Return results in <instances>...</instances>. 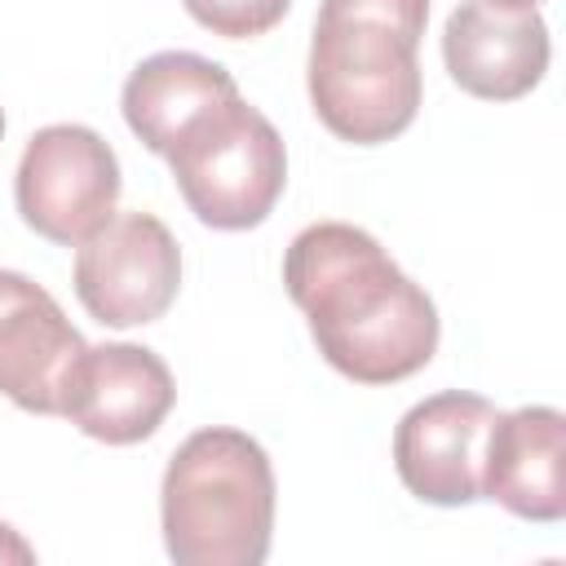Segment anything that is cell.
<instances>
[{
	"label": "cell",
	"mask_w": 566,
	"mask_h": 566,
	"mask_svg": "<svg viewBox=\"0 0 566 566\" xmlns=\"http://www.w3.org/2000/svg\"><path fill=\"white\" fill-rule=\"evenodd\" d=\"M164 159L186 208L212 230L261 226L287 186L279 128L239 93L203 111Z\"/></svg>",
	"instance_id": "4"
},
{
	"label": "cell",
	"mask_w": 566,
	"mask_h": 566,
	"mask_svg": "<svg viewBox=\"0 0 566 566\" xmlns=\"http://www.w3.org/2000/svg\"><path fill=\"white\" fill-rule=\"evenodd\" d=\"M283 283L318 354L354 385H394L438 354V310L398 261L349 221H314L283 252Z\"/></svg>",
	"instance_id": "1"
},
{
	"label": "cell",
	"mask_w": 566,
	"mask_h": 566,
	"mask_svg": "<svg viewBox=\"0 0 566 566\" xmlns=\"http://www.w3.org/2000/svg\"><path fill=\"white\" fill-rule=\"evenodd\" d=\"M164 548L177 566H261L274 535V469L243 429L190 433L159 486Z\"/></svg>",
	"instance_id": "3"
},
{
	"label": "cell",
	"mask_w": 566,
	"mask_h": 566,
	"mask_svg": "<svg viewBox=\"0 0 566 566\" xmlns=\"http://www.w3.org/2000/svg\"><path fill=\"white\" fill-rule=\"evenodd\" d=\"M429 0H323L310 35V102L323 128L354 146H380L420 111V35Z\"/></svg>",
	"instance_id": "2"
},
{
	"label": "cell",
	"mask_w": 566,
	"mask_h": 566,
	"mask_svg": "<svg viewBox=\"0 0 566 566\" xmlns=\"http://www.w3.org/2000/svg\"><path fill=\"white\" fill-rule=\"evenodd\" d=\"M186 13L221 35V40H252V35H265L283 22V13L292 9V0H181Z\"/></svg>",
	"instance_id": "13"
},
{
	"label": "cell",
	"mask_w": 566,
	"mask_h": 566,
	"mask_svg": "<svg viewBox=\"0 0 566 566\" xmlns=\"http://www.w3.org/2000/svg\"><path fill=\"white\" fill-rule=\"evenodd\" d=\"M53 292L18 270H0V394L31 416H62L66 385L84 358Z\"/></svg>",
	"instance_id": "8"
},
{
	"label": "cell",
	"mask_w": 566,
	"mask_h": 566,
	"mask_svg": "<svg viewBox=\"0 0 566 566\" xmlns=\"http://www.w3.org/2000/svg\"><path fill=\"white\" fill-rule=\"evenodd\" d=\"M0 137H4V111H0Z\"/></svg>",
	"instance_id": "16"
},
{
	"label": "cell",
	"mask_w": 566,
	"mask_h": 566,
	"mask_svg": "<svg viewBox=\"0 0 566 566\" xmlns=\"http://www.w3.org/2000/svg\"><path fill=\"white\" fill-rule=\"evenodd\" d=\"M482 500L526 522L566 517V416L557 407L495 416L482 455Z\"/></svg>",
	"instance_id": "11"
},
{
	"label": "cell",
	"mask_w": 566,
	"mask_h": 566,
	"mask_svg": "<svg viewBox=\"0 0 566 566\" xmlns=\"http://www.w3.org/2000/svg\"><path fill=\"white\" fill-rule=\"evenodd\" d=\"M177 287L181 248L150 212H111L75 252V296L102 327L164 318Z\"/></svg>",
	"instance_id": "6"
},
{
	"label": "cell",
	"mask_w": 566,
	"mask_h": 566,
	"mask_svg": "<svg viewBox=\"0 0 566 566\" xmlns=\"http://www.w3.org/2000/svg\"><path fill=\"white\" fill-rule=\"evenodd\" d=\"M172 402H177V385L168 363L146 345L111 340L84 349L66 385L62 416L80 433L106 447H133L164 424Z\"/></svg>",
	"instance_id": "9"
},
{
	"label": "cell",
	"mask_w": 566,
	"mask_h": 566,
	"mask_svg": "<svg viewBox=\"0 0 566 566\" xmlns=\"http://www.w3.org/2000/svg\"><path fill=\"white\" fill-rule=\"evenodd\" d=\"M0 562H18V566H31L35 562V548L9 522H0Z\"/></svg>",
	"instance_id": "14"
},
{
	"label": "cell",
	"mask_w": 566,
	"mask_h": 566,
	"mask_svg": "<svg viewBox=\"0 0 566 566\" xmlns=\"http://www.w3.org/2000/svg\"><path fill=\"white\" fill-rule=\"evenodd\" d=\"M119 159L102 133L84 124H49L31 133L13 199L18 217L49 243L80 248L119 203Z\"/></svg>",
	"instance_id": "5"
},
{
	"label": "cell",
	"mask_w": 566,
	"mask_h": 566,
	"mask_svg": "<svg viewBox=\"0 0 566 566\" xmlns=\"http://www.w3.org/2000/svg\"><path fill=\"white\" fill-rule=\"evenodd\" d=\"M495 416L491 398L464 389H442L416 402L394 429V469L402 486L438 509L482 500V455Z\"/></svg>",
	"instance_id": "7"
},
{
	"label": "cell",
	"mask_w": 566,
	"mask_h": 566,
	"mask_svg": "<svg viewBox=\"0 0 566 566\" xmlns=\"http://www.w3.org/2000/svg\"><path fill=\"white\" fill-rule=\"evenodd\" d=\"M234 93H239V84L221 62L186 53V49H164L133 66V75L124 80L119 106H124V124L133 128V137L146 150L168 155L172 142L203 111H212L217 102H226Z\"/></svg>",
	"instance_id": "12"
},
{
	"label": "cell",
	"mask_w": 566,
	"mask_h": 566,
	"mask_svg": "<svg viewBox=\"0 0 566 566\" xmlns=\"http://www.w3.org/2000/svg\"><path fill=\"white\" fill-rule=\"evenodd\" d=\"M500 4H539V0H500Z\"/></svg>",
	"instance_id": "15"
},
{
	"label": "cell",
	"mask_w": 566,
	"mask_h": 566,
	"mask_svg": "<svg viewBox=\"0 0 566 566\" xmlns=\"http://www.w3.org/2000/svg\"><path fill=\"white\" fill-rule=\"evenodd\" d=\"M442 62L469 97L513 102L548 71V27L535 4L460 0L442 27Z\"/></svg>",
	"instance_id": "10"
}]
</instances>
